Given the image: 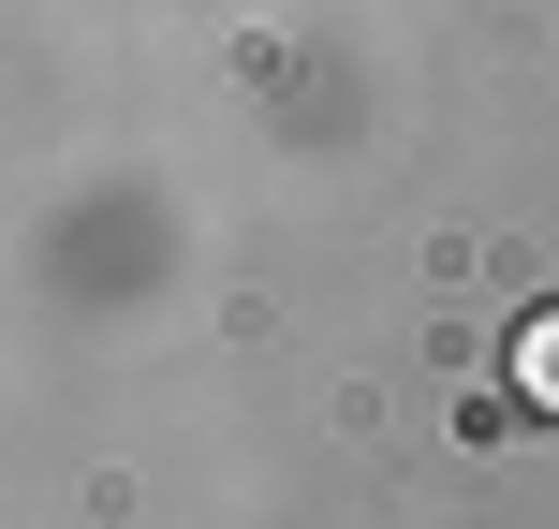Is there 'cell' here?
Instances as JSON below:
<instances>
[{"mask_svg": "<svg viewBox=\"0 0 559 529\" xmlns=\"http://www.w3.org/2000/svg\"><path fill=\"white\" fill-rule=\"evenodd\" d=\"M515 397H545V412H559V309H545L531 338H515Z\"/></svg>", "mask_w": 559, "mask_h": 529, "instance_id": "6da1fadb", "label": "cell"}]
</instances>
